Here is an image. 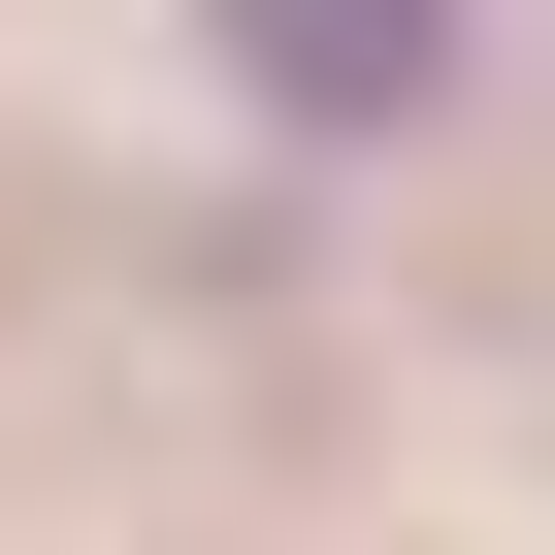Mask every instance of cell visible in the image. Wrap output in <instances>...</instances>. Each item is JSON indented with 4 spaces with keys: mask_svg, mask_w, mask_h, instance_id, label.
<instances>
[{
    "mask_svg": "<svg viewBox=\"0 0 555 555\" xmlns=\"http://www.w3.org/2000/svg\"><path fill=\"white\" fill-rule=\"evenodd\" d=\"M229 34H261V99H327V131H360V99L425 66V0H229Z\"/></svg>",
    "mask_w": 555,
    "mask_h": 555,
    "instance_id": "obj_1",
    "label": "cell"
}]
</instances>
